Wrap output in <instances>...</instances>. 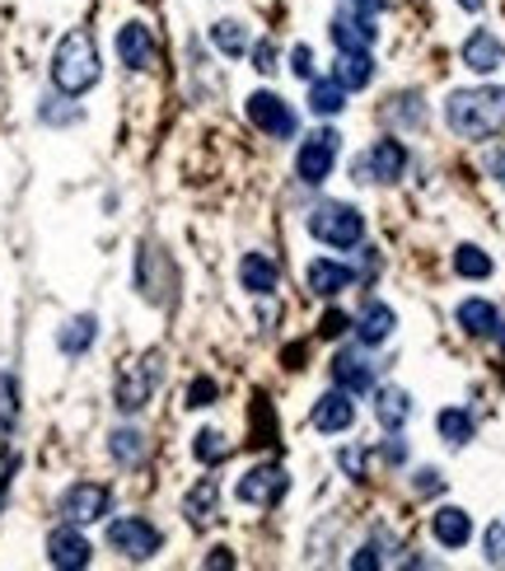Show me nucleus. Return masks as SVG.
<instances>
[{
	"instance_id": "obj_31",
	"label": "nucleus",
	"mask_w": 505,
	"mask_h": 571,
	"mask_svg": "<svg viewBox=\"0 0 505 571\" xmlns=\"http://www.w3.org/2000/svg\"><path fill=\"white\" fill-rule=\"evenodd\" d=\"M19 426V380L0 371V436H14Z\"/></svg>"
},
{
	"instance_id": "obj_17",
	"label": "nucleus",
	"mask_w": 505,
	"mask_h": 571,
	"mask_svg": "<svg viewBox=\"0 0 505 571\" xmlns=\"http://www.w3.org/2000/svg\"><path fill=\"white\" fill-rule=\"evenodd\" d=\"M464 66H468V71H477V76L501 71V66H505V42L496 33H487V29H473L468 42H464Z\"/></svg>"
},
{
	"instance_id": "obj_42",
	"label": "nucleus",
	"mask_w": 505,
	"mask_h": 571,
	"mask_svg": "<svg viewBox=\"0 0 505 571\" xmlns=\"http://www.w3.org/2000/svg\"><path fill=\"white\" fill-rule=\"evenodd\" d=\"M14 473H19V460L10 454V460L0 464V506H6V492H10V483H14Z\"/></svg>"
},
{
	"instance_id": "obj_33",
	"label": "nucleus",
	"mask_w": 505,
	"mask_h": 571,
	"mask_svg": "<svg viewBox=\"0 0 505 571\" xmlns=\"http://www.w3.org/2000/svg\"><path fill=\"white\" fill-rule=\"evenodd\" d=\"M220 398V384L211 380V375H197L192 384H188V407H211Z\"/></svg>"
},
{
	"instance_id": "obj_4",
	"label": "nucleus",
	"mask_w": 505,
	"mask_h": 571,
	"mask_svg": "<svg viewBox=\"0 0 505 571\" xmlns=\"http://www.w3.org/2000/svg\"><path fill=\"white\" fill-rule=\"evenodd\" d=\"M407 174V146L384 136V141H370L356 159H351V183H370V188H388Z\"/></svg>"
},
{
	"instance_id": "obj_37",
	"label": "nucleus",
	"mask_w": 505,
	"mask_h": 571,
	"mask_svg": "<svg viewBox=\"0 0 505 571\" xmlns=\"http://www.w3.org/2000/svg\"><path fill=\"white\" fill-rule=\"evenodd\" d=\"M248 57H253V71H258V76L277 71V42H253Z\"/></svg>"
},
{
	"instance_id": "obj_3",
	"label": "nucleus",
	"mask_w": 505,
	"mask_h": 571,
	"mask_svg": "<svg viewBox=\"0 0 505 571\" xmlns=\"http://www.w3.org/2000/svg\"><path fill=\"white\" fill-rule=\"evenodd\" d=\"M309 235L328 248H356L365 239V216L351 201H318L309 211Z\"/></svg>"
},
{
	"instance_id": "obj_8",
	"label": "nucleus",
	"mask_w": 505,
	"mask_h": 571,
	"mask_svg": "<svg viewBox=\"0 0 505 571\" xmlns=\"http://www.w3.org/2000/svg\"><path fill=\"white\" fill-rule=\"evenodd\" d=\"M244 118L258 131H267L271 141H295V131H300V122H295V108L281 95H271V89H258V95L244 99Z\"/></svg>"
},
{
	"instance_id": "obj_26",
	"label": "nucleus",
	"mask_w": 505,
	"mask_h": 571,
	"mask_svg": "<svg viewBox=\"0 0 505 571\" xmlns=\"http://www.w3.org/2000/svg\"><path fill=\"white\" fill-rule=\"evenodd\" d=\"M454 318H458V328H464L468 337H492L496 324H501L496 305H487V301H464V305L454 309Z\"/></svg>"
},
{
	"instance_id": "obj_38",
	"label": "nucleus",
	"mask_w": 505,
	"mask_h": 571,
	"mask_svg": "<svg viewBox=\"0 0 505 571\" xmlns=\"http://www.w3.org/2000/svg\"><path fill=\"white\" fill-rule=\"evenodd\" d=\"M290 76L314 80V48H309V42H295V48H290Z\"/></svg>"
},
{
	"instance_id": "obj_2",
	"label": "nucleus",
	"mask_w": 505,
	"mask_h": 571,
	"mask_svg": "<svg viewBox=\"0 0 505 571\" xmlns=\"http://www.w3.org/2000/svg\"><path fill=\"white\" fill-rule=\"evenodd\" d=\"M99 76H103L99 42L89 38V29H71L52 52V89L66 99H85L99 85Z\"/></svg>"
},
{
	"instance_id": "obj_18",
	"label": "nucleus",
	"mask_w": 505,
	"mask_h": 571,
	"mask_svg": "<svg viewBox=\"0 0 505 571\" xmlns=\"http://www.w3.org/2000/svg\"><path fill=\"white\" fill-rule=\"evenodd\" d=\"M305 282H309V291L318 295V301H333V295H341L351 282H356V272L347 267V263H333V258H314L309 263V272H305Z\"/></svg>"
},
{
	"instance_id": "obj_40",
	"label": "nucleus",
	"mask_w": 505,
	"mask_h": 571,
	"mask_svg": "<svg viewBox=\"0 0 505 571\" xmlns=\"http://www.w3.org/2000/svg\"><path fill=\"white\" fill-rule=\"evenodd\" d=\"M384 464H394V469L407 464V445L394 436V431H388V441H384Z\"/></svg>"
},
{
	"instance_id": "obj_35",
	"label": "nucleus",
	"mask_w": 505,
	"mask_h": 571,
	"mask_svg": "<svg viewBox=\"0 0 505 571\" xmlns=\"http://www.w3.org/2000/svg\"><path fill=\"white\" fill-rule=\"evenodd\" d=\"M482 553H487V562H505V520L487 524V534H482Z\"/></svg>"
},
{
	"instance_id": "obj_29",
	"label": "nucleus",
	"mask_w": 505,
	"mask_h": 571,
	"mask_svg": "<svg viewBox=\"0 0 505 571\" xmlns=\"http://www.w3.org/2000/svg\"><path fill=\"white\" fill-rule=\"evenodd\" d=\"M454 272H458L464 282H487V277H492V258L482 254L477 244H458V248H454Z\"/></svg>"
},
{
	"instance_id": "obj_16",
	"label": "nucleus",
	"mask_w": 505,
	"mask_h": 571,
	"mask_svg": "<svg viewBox=\"0 0 505 571\" xmlns=\"http://www.w3.org/2000/svg\"><path fill=\"white\" fill-rule=\"evenodd\" d=\"M356 342L360 347H384L388 337H394V328H398V314H394V305H384V301H370L356 318Z\"/></svg>"
},
{
	"instance_id": "obj_41",
	"label": "nucleus",
	"mask_w": 505,
	"mask_h": 571,
	"mask_svg": "<svg viewBox=\"0 0 505 571\" xmlns=\"http://www.w3.org/2000/svg\"><path fill=\"white\" fill-rule=\"evenodd\" d=\"M440 488H445V478H440V473H435V469H422V473H417V492H422V496H430V492H440Z\"/></svg>"
},
{
	"instance_id": "obj_25",
	"label": "nucleus",
	"mask_w": 505,
	"mask_h": 571,
	"mask_svg": "<svg viewBox=\"0 0 505 571\" xmlns=\"http://www.w3.org/2000/svg\"><path fill=\"white\" fill-rule=\"evenodd\" d=\"M108 454H112V464H122V469H136V464H146V454H150V445H146V436L136 426H118L108 436Z\"/></svg>"
},
{
	"instance_id": "obj_15",
	"label": "nucleus",
	"mask_w": 505,
	"mask_h": 571,
	"mask_svg": "<svg viewBox=\"0 0 505 571\" xmlns=\"http://www.w3.org/2000/svg\"><path fill=\"white\" fill-rule=\"evenodd\" d=\"M118 61L127 71H150L155 66V33L141 24V19H131V24L118 29Z\"/></svg>"
},
{
	"instance_id": "obj_43",
	"label": "nucleus",
	"mask_w": 505,
	"mask_h": 571,
	"mask_svg": "<svg viewBox=\"0 0 505 571\" xmlns=\"http://www.w3.org/2000/svg\"><path fill=\"white\" fill-rule=\"evenodd\" d=\"M351 567H356V571H360V567H365V571H375V567H379V558H375V548H360V553L351 558Z\"/></svg>"
},
{
	"instance_id": "obj_5",
	"label": "nucleus",
	"mask_w": 505,
	"mask_h": 571,
	"mask_svg": "<svg viewBox=\"0 0 505 571\" xmlns=\"http://www.w3.org/2000/svg\"><path fill=\"white\" fill-rule=\"evenodd\" d=\"M108 548L127 562H150L165 548V534L146 515H118V520H108Z\"/></svg>"
},
{
	"instance_id": "obj_11",
	"label": "nucleus",
	"mask_w": 505,
	"mask_h": 571,
	"mask_svg": "<svg viewBox=\"0 0 505 571\" xmlns=\"http://www.w3.org/2000/svg\"><path fill=\"white\" fill-rule=\"evenodd\" d=\"M48 562H52V567H61V571H80V567L95 562V543H89V539L80 534V524L61 520L57 530L48 534Z\"/></svg>"
},
{
	"instance_id": "obj_14",
	"label": "nucleus",
	"mask_w": 505,
	"mask_h": 571,
	"mask_svg": "<svg viewBox=\"0 0 505 571\" xmlns=\"http://www.w3.org/2000/svg\"><path fill=\"white\" fill-rule=\"evenodd\" d=\"M328 371H333V384H337V390H347L351 398H360V394H370V390H375V365L365 361L360 352H351V347H347V352H337Z\"/></svg>"
},
{
	"instance_id": "obj_12",
	"label": "nucleus",
	"mask_w": 505,
	"mask_h": 571,
	"mask_svg": "<svg viewBox=\"0 0 505 571\" xmlns=\"http://www.w3.org/2000/svg\"><path fill=\"white\" fill-rule=\"evenodd\" d=\"M328 38H333V48H337V52H360V48H375L379 29H375V19H370V14H360V10L347 6V10H337V14H333Z\"/></svg>"
},
{
	"instance_id": "obj_46",
	"label": "nucleus",
	"mask_w": 505,
	"mask_h": 571,
	"mask_svg": "<svg viewBox=\"0 0 505 571\" xmlns=\"http://www.w3.org/2000/svg\"><path fill=\"white\" fill-rule=\"evenodd\" d=\"M496 333H501V342H505V324H496Z\"/></svg>"
},
{
	"instance_id": "obj_1",
	"label": "nucleus",
	"mask_w": 505,
	"mask_h": 571,
	"mask_svg": "<svg viewBox=\"0 0 505 571\" xmlns=\"http://www.w3.org/2000/svg\"><path fill=\"white\" fill-rule=\"evenodd\" d=\"M445 122L464 141H487L505 131V89L501 85H477V89H454L445 99Z\"/></svg>"
},
{
	"instance_id": "obj_13",
	"label": "nucleus",
	"mask_w": 505,
	"mask_h": 571,
	"mask_svg": "<svg viewBox=\"0 0 505 571\" xmlns=\"http://www.w3.org/2000/svg\"><path fill=\"white\" fill-rule=\"evenodd\" d=\"M314 426L324 431V436H341V431H351L356 426V398L333 384V390L318 394V403H314Z\"/></svg>"
},
{
	"instance_id": "obj_9",
	"label": "nucleus",
	"mask_w": 505,
	"mask_h": 571,
	"mask_svg": "<svg viewBox=\"0 0 505 571\" xmlns=\"http://www.w3.org/2000/svg\"><path fill=\"white\" fill-rule=\"evenodd\" d=\"M286 492H290V473L281 464H258L235 483V496L244 501V506H258V511H271Z\"/></svg>"
},
{
	"instance_id": "obj_21",
	"label": "nucleus",
	"mask_w": 505,
	"mask_h": 571,
	"mask_svg": "<svg viewBox=\"0 0 505 571\" xmlns=\"http://www.w3.org/2000/svg\"><path fill=\"white\" fill-rule=\"evenodd\" d=\"M216 511H220V483L216 478H197L192 483V492L182 496V515H188V524H211L216 520Z\"/></svg>"
},
{
	"instance_id": "obj_24",
	"label": "nucleus",
	"mask_w": 505,
	"mask_h": 571,
	"mask_svg": "<svg viewBox=\"0 0 505 571\" xmlns=\"http://www.w3.org/2000/svg\"><path fill=\"white\" fill-rule=\"evenodd\" d=\"M375 417L384 431H403L407 417H412V394L398 390V384H384V390L375 394Z\"/></svg>"
},
{
	"instance_id": "obj_10",
	"label": "nucleus",
	"mask_w": 505,
	"mask_h": 571,
	"mask_svg": "<svg viewBox=\"0 0 505 571\" xmlns=\"http://www.w3.org/2000/svg\"><path fill=\"white\" fill-rule=\"evenodd\" d=\"M57 511H61V520L80 524V530H85V524H99L112 511V488H103V483H71L61 492Z\"/></svg>"
},
{
	"instance_id": "obj_32",
	"label": "nucleus",
	"mask_w": 505,
	"mask_h": 571,
	"mask_svg": "<svg viewBox=\"0 0 505 571\" xmlns=\"http://www.w3.org/2000/svg\"><path fill=\"white\" fill-rule=\"evenodd\" d=\"M192 454H197V464L216 469V464L225 460V454H229V441L220 436V431H211V426H206V431H197V436H192Z\"/></svg>"
},
{
	"instance_id": "obj_20",
	"label": "nucleus",
	"mask_w": 505,
	"mask_h": 571,
	"mask_svg": "<svg viewBox=\"0 0 505 571\" xmlns=\"http://www.w3.org/2000/svg\"><path fill=\"white\" fill-rule=\"evenodd\" d=\"M333 80L347 89V95H356V89L370 85V80H375V57H370V48H360V52H337Z\"/></svg>"
},
{
	"instance_id": "obj_27",
	"label": "nucleus",
	"mask_w": 505,
	"mask_h": 571,
	"mask_svg": "<svg viewBox=\"0 0 505 571\" xmlns=\"http://www.w3.org/2000/svg\"><path fill=\"white\" fill-rule=\"evenodd\" d=\"M347 108V89H341L333 76L328 80H309V112L314 118H337Z\"/></svg>"
},
{
	"instance_id": "obj_7",
	"label": "nucleus",
	"mask_w": 505,
	"mask_h": 571,
	"mask_svg": "<svg viewBox=\"0 0 505 571\" xmlns=\"http://www.w3.org/2000/svg\"><path fill=\"white\" fill-rule=\"evenodd\" d=\"M159 352H146L136 365H127V371L118 375V384H112V403H118V413H141V407L150 403V394H155V384H159Z\"/></svg>"
},
{
	"instance_id": "obj_23",
	"label": "nucleus",
	"mask_w": 505,
	"mask_h": 571,
	"mask_svg": "<svg viewBox=\"0 0 505 571\" xmlns=\"http://www.w3.org/2000/svg\"><path fill=\"white\" fill-rule=\"evenodd\" d=\"M99 342V318L95 314H76V318H66L61 333H57V347L61 356H85L89 347Z\"/></svg>"
},
{
	"instance_id": "obj_6",
	"label": "nucleus",
	"mask_w": 505,
	"mask_h": 571,
	"mask_svg": "<svg viewBox=\"0 0 505 571\" xmlns=\"http://www.w3.org/2000/svg\"><path fill=\"white\" fill-rule=\"evenodd\" d=\"M337 155H341V136H337L333 127L309 131L305 141H300V150H295V178H300L305 188H318V183L333 174Z\"/></svg>"
},
{
	"instance_id": "obj_36",
	"label": "nucleus",
	"mask_w": 505,
	"mask_h": 571,
	"mask_svg": "<svg viewBox=\"0 0 505 571\" xmlns=\"http://www.w3.org/2000/svg\"><path fill=\"white\" fill-rule=\"evenodd\" d=\"M394 104V118H403L407 127H417L426 118V108H422V95H403V99H388Z\"/></svg>"
},
{
	"instance_id": "obj_19",
	"label": "nucleus",
	"mask_w": 505,
	"mask_h": 571,
	"mask_svg": "<svg viewBox=\"0 0 505 571\" xmlns=\"http://www.w3.org/2000/svg\"><path fill=\"white\" fill-rule=\"evenodd\" d=\"M430 534L440 548H464L473 539V515L464 506H440L430 515Z\"/></svg>"
},
{
	"instance_id": "obj_39",
	"label": "nucleus",
	"mask_w": 505,
	"mask_h": 571,
	"mask_svg": "<svg viewBox=\"0 0 505 571\" xmlns=\"http://www.w3.org/2000/svg\"><path fill=\"white\" fill-rule=\"evenodd\" d=\"M347 328H351V318L341 314V309H328L324 318H318V333H324V337H341Z\"/></svg>"
},
{
	"instance_id": "obj_30",
	"label": "nucleus",
	"mask_w": 505,
	"mask_h": 571,
	"mask_svg": "<svg viewBox=\"0 0 505 571\" xmlns=\"http://www.w3.org/2000/svg\"><path fill=\"white\" fill-rule=\"evenodd\" d=\"M435 426H440V436H445L449 445H468L473 431H477V422H473L468 407H445V413L435 417Z\"/></svg>"
},
{
	"instance_id": "obj_45",
	"label": "nucleus",
	"mask_w": 505,
	"mask_h": 571,
	"mask_svg": "<svg viewBox=\"0 0 505 571\" xmlns=\"http://www.w3.org/2000/svg\"><path fill=\"white\" fill-rule=\"evenodd\" d=\"M458 6H464V10H482V6H487V0H458Z\"/></svg>"
},
{
	"instance_id": "obj_34",
	"label": "nucleus",
	"mask_w": 505,
	"mask_h": 571,
	"mask_svg": "<svg viewBox=\"0 0 505 571\" xmlns=\"http://www.w3.org/2000/svg\"><path fill=\"white\" fill-rule=\"evenodd\" d=\"M337 464H341V473H347V478H356V483H360V478H365V469H370V450L347 445V450L337 454Z\"/></svg>"
},
{
	"instance_id": "obj_22",
	"label": "nucleus",
	"mask_w": 505,
	"mask_h": 571,
	"mask_svg": "<svg viewBox=\"0 0 505 571\" xmlns=\"http://www.w3.org/2000/svg\"><path fill=\"white\" fill-rule=\"evenodd\" d=\"M277 282H281V267L271 263L267 254H244V263H239V286H244L248 295H271V291H277Z\"/></svg>"
},
{
	"instance_id": "obj_44",
	"label": "nucleus",
	"mask_w": 505,
	"mask_h": 571,
	"mask_svg": "<svg viewBox=\"0 0 505 571\" xmlns=\"http://www.w3.org/2000/svg\"><path fill=\"white\" fill-rule=\"evenodd\" d=\"M487 169H492V174L505 183V155H492V159H487Z\"/></svg>"
},
{
	"instance_id": "obj_28",
	"label": "nucleus",
	"mask_w": 505,
	"mask_h": 571,
	"mask_svg": "<svg viewBox=\"0 0 505 571\" xmlns=\"http://www.w3.org/2000/svg\"><path fill=\"white\" fill-rule=\"evenodd\" d=\"M211 42L220 57H248L253 38H248V24H239V19H216L211 24Z\"/></svg>"
}]
</instances>
